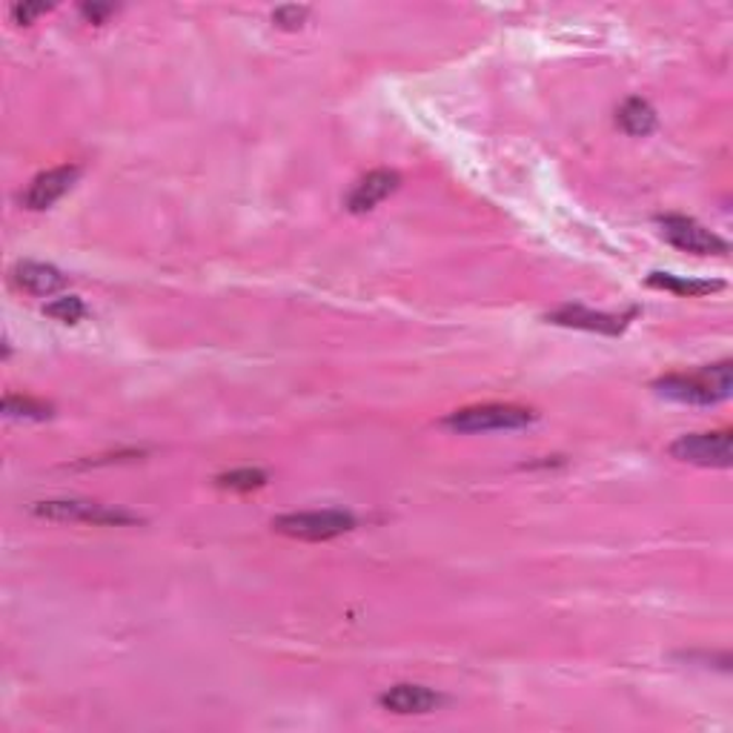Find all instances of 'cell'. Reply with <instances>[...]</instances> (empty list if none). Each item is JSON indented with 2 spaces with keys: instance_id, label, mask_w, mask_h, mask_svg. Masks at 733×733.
<instances>
[{
  "instance_id": "5bb4252c",
  "label": "cell",
  "mask_w": 733,
  "mask_h": 733,
  "mask_svg": "<svg viewBox=\"0 0 733 733\" xmlns=\"http://www.w3.org/2000/svg\"><path fill=\"white\" fill-rule=\"evenodd\" d=\"M270 481V476L258 467H241V471H230L224 476H218L216 485L221 490H235V493H249V490H258Z\"/></svg>"
},
{
  "instance_id": "9c48e42d",
  "label": "cell",
  "mask_w": 733,
  "mask_h": 733,
  "mask_svg": "<svg viewBox=\"0 0 733 733\" xmlns=\"http://www.w3.org/2000/svg\"><path fill=\"white\" fill-rule=\"evenodd\" d=\"M379 703L384 710H393V713L410 717V713H430V710L441 708L444 696L436 694L432 687L425 685H395L390 687L387 694H381Z\"/></svg>"
},
{
  "instance_id": "3957f363",
  "label": "cell",
  "mask_w": 733,
  "mask_h": 733,
  "mask_svg": "<svg viewBox=\"0 0 733 733\" xmlns=\"http://www.w3.org/2000/svg\"><path fill=\"white\" fill-rule=\"evenodd\" d=\"M353 527L355 516L347 510H304V513H286V516L272 518V530L302 541L335 539Z\"/></svg>"
},
{
  "instance_id": "2e32d148",
  "label": "cell",
  "mask_w": 733,
  "mask_h": 733,
  "mask_svg": "<svg viewBox=\"0 0 733 733\" xmlns=\"http://www.w3.org/2000/svg\"><path fill=\"white\" fill-rule=\"evenodd\" d=\"M44 313H47L49 318H54V321H61V325H77V321L86 316V307L81 298H75V295H63V298L49 302L47 307H44Z\"/></svg>"
},
{
  "instance_id": "7a4b0ae2",
  "label": "cell",
  "mask_w": 733,
  "mask_h": 733,
  "mask_svg": "<svg viewBox=\"0 0 733 733\" xmlns=\"http://www.w3.org/2000/svg\"><path fill=\"white\" fill-rule=\"evenodd\" d=\"M536 422V413L516 404H479L450 413L441 425L453 432H493V430H522Z\"/></svg>"
},
{
  "instance_id": "52a82bcc",
  "label": "cell",
  "mask_w": 733,
  "mask_h": 733,
  "mask_svg": "<svg viewBox=\"0 0 733 733\" xmlns=\"http://www.w3.org/2000/svg\"><path fill=\"white\" fill-rule=\"evenodd\" d=\"M81 175V167L75 163H66V167H54V170L40 172L29 186H26V193L21 195V201H24L26 209H49L58 198L70 193L72 184Z\"/></svg>"
},
{
  "instance_id": "ba28073f",
  "label": "cell",
  "mask_w": 733,
  "mask_h": 733,
  "mask_svg": "<svg viewBox=\"0 0 733 733\" xmlns=\"http://www.w3.org/2000/svg\"><path fill=\"white\" fill-rule=\"evenodd\" d=\"M402 186V178L399 172L393 170H372L358 181V184L350 190L347 195V209L355 212V216H362V212H370V209L379 207L384 198L395 193Z\"/></svg>"
},
{
  "instance_id": "9a60e30c",
  "label": "cell",
  "mask_w": 733,
  "mask_h": 733,
  "mask_svg": "<svg viewBox=\"0 0 733 733\" xmlns=\"http://www.w3.org/2000/svg\"><path fill=\"white\" fill-rule=\"evenodd\" d=\"M3 413L9 418H35V422H44V418L52 416V407L44 402H35V399H26V395H7L3 399Z\"/></svg>"
},
{
  "instance_id": "5b68a950",
  "label": "cell",
  "mask_w": 733,
  "mask_h": 733,
  "mask_svg": "<svg viewBox=\"0 0 733 733\" xmlns=\"http://www.w3.org/2000/svg\"><path fill=\"white\" fill-rule=\"evenodd\" d=\"M671 455L696 467H731L733 462V432H687L671 444Z\"/></svg>"
},
{
  "instance_id": "30bf717a",
  "label": "cell",
  "mask_w": 733,
  "mask_h": 733,
  "mask_svg": "<svg viewBox=\"0 0 733 733\" xmlns=\"http://www.w3.org/2000/svg\"><path fill=\"white\" fill-rule=\"evenodd\" d=\"M548 321L559 327H576V330H590V332H604V335H619V332L627 327V318L608 316V313H594V309L573 307V304H564V307L553 309L548 316Z\"/></svg>"
},
{
  "instance_id": "ac0fdd59",
  "label": "cell",
  "mask_w": 733,
  "mask_h": 733,
  "mask_svg": "<svg viewBox=\"0 0 733 733\" xmlns=\"http://www.w3.org/2000/svg\"><path fill=\"white\" fill-rule=\"evenodd\" d=\"M49 7H44V3H38V7H29V3H24V7H12V17H15L17 24H32L35 17L44 15Z\"/></svg>"
},
{
  "instance_id": "e0dca14e",
  "label": "cell",
  "mask_w": 733,
  "mask_h": 733,
  "mask_svg": "<svg viewBox=\"0 0 733 733\" xmlns=\"http://www.w3.org/2000/svg\"><path fill=\"white\" fill-rule=\"evenodd\" d=\"M309 17L307 7H281L272 12V24L279 26V29H302L304 21Z\"/></svg>"
},
{
  "instance_id": "277c9868",
  "label": "cell",
  "mask_w": 733,
  "mask_h": 733,
  "mask_svg": "<svg viewBox=\"0 0 733 733\" xmlns=\"http://www.w3.org/2000/svg\"><path fill=\"white\" fill-rule=\"evenodd\" d=\"M32 513L40 518H52V522H84V525H132L138 516H132L126 510L107 508L98 502H81V499H52V502H35Z\"/></svg>"
},
{
  "instance_id": "d6986e66",
  "label": "cell",
  "mask_w": 733,
  "mask_h": 733,
  "mask_svg": "<svg viewBox=\"0 0 733 733\" xmlns=\"http://www.w3.org/2000/svg\"><path fill=\"white\" fill-rule=\"evenodd\" d=\"M112 12H115V9L112 7H89V3H84V7H81V15L84 17H89V21H93V24H101L103 17L107 15H112Z\"/></svg>"
},
{
  "instance_id": "8fae6325",
  "label": "cell",
  "mask_w": 733,
  "mask_h": 733,
  "mask_svg": "<svg viewBox=\"0 0 733 733\" xmlns=\"http://www.w3.org/2000/svg\"><path fill=\"white\" fill-rule=\"evenodd\" d=\"M12 281H15L24 293L29 295H52L66 286V276L58 267L40 261H21L12 270Z\"/></svg>"
},
{
  "instance_id": "8992f818",
  "label": "cell",
  "mask_w": 733,
  "mask_h": 733,
  "mask_svg": "<svg viewBox=\"0 0 733 733\" xmlns=\"http://www.w3.org/2000/svg\"><path fill=\"white\" fill-rule=\"evenodd\" d=\"M659 227H662V235L668 244H673L682 253H694V255H728L731 247H728L725 239H719L717 232H710L708 227H703L694 218L685 216H664L659 218Z\"/></svg>"
},
{
  "instance_id": "6da1fadb",
  "label": "cell",
  "mask_w": 733,
  "mask_h": 733,
  "mask_svg": "<svg viewBox=\"0 0 733 733\" xmlns=\"http://www.w3.org/2000/svg\"><path fill=\"white\" fill-rule=\"evenodd\" d=\"M731 362H722L713 364V367H705V370L694 372V376H664V379L653 384V390L664 395V399H671V402L708 407V404L725 402L728 395H731Z\"/></svg>"
},
{
  "instance_id": "4fadbf2b",
  "label": "cell",
  "mask_w": 733,
  "mask_h": 733,
  "mask_svg": "<svg viewBox=\"0 0 733 733\" xmlns=\"http://www.w3.org/2000/svg\"><path fill=\"white\" fill-rule=\"evenodd\" d=\"M648 284L657 290H668L682 298H699V295H710L722 290V281H703V279H682V276H671V272H650Z\"/></svg>"
},
{
  "instance_id": "7c38bea8",
  "label": "cell",
  "mask_w": 733,
  "mask_h": 733,
  "mask_svg": "<svg viewBox=\"0 0 733 733\" xmlns=\"http://www.w3.org/2000/svg\"><path fill=\"white\" fill-rule=\"evenodd\" d=\"M616 124L633 135V138H645L657 130V109L650 107L645 98H627L616 112Z\"/></svg>"
}]
</instances>
